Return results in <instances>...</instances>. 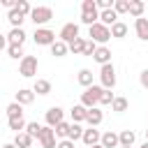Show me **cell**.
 Here are the masks:
<instances>
[{"instance_id": "8d00e7d4", "label": "cell", "mask_w": 148, "mask_h": 148, "mask_svg": "<svg viewBox=\"0 0 148 148\" xmlns=\"http://www.w3.org/2000/svg\"><path fill=\"white\" fill-rule=\"evenodd\" d=\"M69 127H72V125L62 120V123L56 127V136H60V139H67V134H69Z\"/></svg>"}, {"instance_id": "f546056e", "label": "cell", "mask_w": 148, "mask_h": 148, "mask_svg": "<svg viewBox=\"0 0 148 148\" xmlns=\"http://www.w3.org/2000/svg\"><path fill=\"white\" fill-rule=\"evenodd\" d=\"M127 106H130L127 97H116V99H113V104H111V109H113L116 113H123V111H127Z\"/></svg>"}, {"instance_id": "cb8c5ba5", "label": "cell", "mask_w": 148, "mask_h": 148, "mask_svg": "<svg viewBox=\"0 0 148 148\" xmlns=\"http://www.w3.org/2000/svg\"><path fill=\"white\" fill-rule=\"evenodd\" d=\"M143 9H146V5H143L141 0H132V2H130V14H132L134 18H141V16H143Z\"/></svg>"}, {"instance_id": "7a4b0ae2", "label": "cell", "mask_w": 148, "mask_h": 148, "mask_svg": "<svg viewBox=\"0 0 148 148\" xmlns=\"http://www.w3.org/2000/svg\"><path fill=\"white\" fill-rule=\"evenodd\" d=\"M88 35L92 37V42H95V44L104 46V44L111 39V28H106L104 23H95V25H90V28H88Z\"/></svg>"}, {"instance_id": "d6986e66", "label": "cell", "mask_w": 148, "mask_h": 148, "mask_svg": "<svg viewBox=\"0 0 148 148\" xmlns=\"http://www.w3.org/2000/svg\"><path fill=\"white\" fill-rule=\"evenodd\" d=\"M7 125H9V130H14L16 134L25 132V127H28V123H25L23 116H18V118H7Z\"/></svg>"}, {"instance_id": "7bdbcfd3", "label": "cell", "mask_w": 148, "mask_h": 148, "mask_svg": "<svg viewBox=\"0 0 148 148\" xmlns=\"http://www.w3.org/2000/svg\"><path fill=\"white\" fill-rule=\"evenodd\" d=\"M58 148H74V141H69V139H60V141H58Z\"/></svg>"}, {"instance_id": "f35d334b", "label": "cell", "mask_w": 148, "mask_h": 148, "mask_svg": "<svg viewBox=\"0 0 148 148\" xmlns=\"http://www.w3.org/2000/svg\"><path fill=\"white\" fill-rule=\"evenodd\" d=\"M95 51H97V44H95L92 39H88V42H86V49H83V56H90V58H92Z\"/></svg>"}, {"instance_id": "603a6c76", "label": "cell", "mask_w": 148, "mask_h": 148, "mask_svg": "<svg viewBox=\"0 0 148 148\" xmlns=\"http://www.w3.org/2000/svg\"><path fill=\"white\" fill-rule=\"evenodd\" d=\"M76 81H79L83 88L95 86V83H92V72H90V69H81V72H79V76H76Z\"/></svg>"}, {"instance_id": "83f0119b", "label": "cell", "mask_w": 148, "mask_h": 148, "mask_svg": "<svg viewBox=\"0 0 148 148\" xmlns=\"http://www.w3.org/2000/svg\"><path fill=\"white\" fill-rule=\"evenodd\" d=\"M67 51H69V44H65V42H60V39H58V42L51 46V53H53L56 58H62Z\"/></svg>"}, {"instance_id": "f6af8a7d", "label": "cell", "mask_w": 148, "mask_h": 148, "mask_svg": "<svg viewBox=\"0 0 148 148\" xmlns=\"http://www.w3.org/2000/svg\"><path fill=\"white\" fill-rule=\"evenodd\" d=\"M141 148H148V141H143V143H141Z\"/></svg>"}, {"instance_id": "7c38bea8", "label": "cell", "mask_w": 148, "mask_h": 148, "mask_svg": "<svg viewBox=\"0 0 148 148\" xmlns=\"http://www.w3.org/2000/svg\"><path fill=\"white\" fill-rule=\"evenodd\" d=\"M134 30H136V37L148 42V18H134Z\"/></svg>"}, {"instance_id": "2e32d148", "label": "cell", "mask_w": 148, "mask_h": 148, "mask_svg": "<svg viewBox=\"0 0 148 148\" xmlns=\"http://www.w3.org/2000/svg\"><path fill=\"white\" fill-rule=\"evenodd\" d=\"M102 120H104V113L99 111V106H95V109H88V118H86V123H88L90 127H97Z\"/></svg>"}, {"instance_id": "bcb514c9", "label": "cell", "mask_w": 148, "mask_h": 148, "mask_svg": "<svg viewBox=\"0 0 148 148\" xmlns=\"http://www.w3.org/2000/svg\"><path fill=\"white\" fill-rule=\"evenodd\" d=\"M92 148H104V146H102V143H97V146H92Z\"/></svg>"}, {"instance_id": "ee69618b", "label": "cell", "mask_w": 148, "mask_h": 148, "mask_svg": "<svg viewBox=\"0 0 148 148\" xmlns=\"http://www.w3.org/2000/svg\"><path fill=\"white\" fill-rule=\"evenodd\" d=\"M2 148H18V146H16V143H5Z\"/></svg>"}, {"instance_id": "9c48e42d", "label": "cell", "mask_w": 148, "mask_h": 148, "mask_svg": "<svg viewBox=\"0 0 148 148\" xmlns=\"http://www.w3.org/2000/svg\"><path fill=\"white\" fill-rule=\"evenodd\" d=\"M62 118H65V111H62L60 106H51V109L46 111V125L53 127V130L62 123Z\"/></svg>"}, {"instance_id": "ba28073f", "label": "cell", "mask_w": 148, "mask_h": 148, "mask_svg": "<svg viewBox=\"0 0 148 148\" xmlns=\"http://www.w3.org/2000/svg\"><path fill=\"white\" fill-rule=\"evenodd\" d=\"M39 143L42 148H58V141H56V130L53 127H42V134H39Z\"/></svg>"}, {"instance_id": "d4e9b609", "label": "cell", "mask_w": 148, "mask_h": 148, "mask_svg": "<svg viewBox=\"0 0 148 148\" xmlns=\"http://www.w3.org/2000/svg\"><path fill=\"white\" fill-rule=\"evenodd\" d=\"M83 127L79 125V123H72V127H69V134H67V139L69 141H79V139H83Z\"/></svg>"}, {"instance_id": "836d02e7", "label": "cell", "mask_w": 148, "mask_h": 148, "mask_svg": "<svg viewBox=\"0 0 148 148\" xmlns=\"http://www.w3.org/2000/svg\"><path fill=\"white\" fill-rule=\"evenodd\" d=\"M86 42H88V39H83V37H79L76 42H72V44H69V51H72L74 56H79V53H83V49H86Z\"/></svg>"}, {"instance_id": "d6a6232c", "label": "cell", "mask_w": 148, "mask_h": 148, "mask_svg": "<svg viewBox=\"0 0 148 148\" xmlns=\"http://www.w3.org/2000/svg\"><path fill=\"white\" fill-rule=\"evenodd\" d=\"M130 2H132V0H116V2H113L116 14H130Z\"/></svg>"}, {"instance_id": "8fae6325", "label": "cell", "mask_w": 148, "mask_h": 148, "mask_svg": "<svg viewBox=\"0 0 148 148\" xmlns=\"http://www.w3.org/2000/svg\"><path fill=\"white\" fill-rule=\"evenodd\" d=\"M25 32H23V28H12L9 30V35H7V42L9 44H14V46H23V42H25Z\"/></svg>"}, {"instance_id": "7dc6e473", "label": "cell", "mask_w": 148, "mask_h": 148, "mask_svg": "<svg viewBox=\"0 0 148 148\" xmlns=\"http://www.w3.org/2000/svg\"><path fill=\"white\" fill-rule=\"evenodd\" d=\"M146 141H148V130H146Z\"/></svg>"}, {"instance_id": "e575fe53", "label": "cell", "mask_w": 148, "mask_h": 148, "mask_svg": "<svg viewBox=\"0 0 148 148\" xmlns=\"http://www.w3.org/2000/svg\"><path fill=\"white\" fill-rule=\"evenodd\" d=\"M25 132H28V134H30L32 139H39V134H42V125L32 120V123H28V127H25Z\"/></svg>"}, {"instance_id": "ab89813d", "label": "cell", "mask_w": 148, "mask_h": 148, "mask_svg": "<svg viewBox=\"0 0 148 148\" xmlns=\"http://www.w3.org/2000/svg\"><path fill=\"white\" fill-rule=\"evenodd\" d=\"M113 99H116V95L111 90H104L102 97H99V104H113Z\"/></svg>"}, {"instance_id": "1f68e13d", "label": "cell", "mask_w": 148, "mask_h": 148, "mask_svg": "<svg viewBox=\"0 0 148 148\" xmlns=\"http://www.w3.org/2000/svg\"><path fill=\"white\" fill-rule=\"evenodd\" d=\"M18 116H23V106L18 102H12L7 106V118H18Z\"/></svg>"}, {"instance_id": "ac0fdd59", "label": "cell", "mask_w": 148, "mask_h": 148, "mask_svg": "<svg viewBox=\"0 0 148 148\" xmlns=\"http://www.w3.org/2000/svg\"><path fill=\"white\" fill-rule=\"evenodd\" d=\"M69 113H72V120H74V123H83V120L88 118V109H86L83 104H74Z\"/></svg>"}, {"instance_id": "44dd1931", "label": "cell", "mask_w": 148, "mask_h": 148, "mask_svg": "<svg viewBox=\"0 0 148 148\" xmlns=\"http://www.w3.org/2000/svg\"><path fill=\"white\" fill-rule=\"evenodd\" d=\"M32 90H35L37 95H49V92H51V81H46V79H37L35 86H32Z\"/></svg>"}, {"instance_id": "3957f363", "label": "cell", "mask_w": 148, "mask_h": 148, "mask_svg": "<svg viewBox=\"0 0 148 148\" xmlns=\"http://www.w3.org/2000/svg\"><path fill=\"white\" fill-rule=\"evenodd\" d=\"M99 81H102V88L104 90H111L116 86V67H113V62L99 67Z\"/></svg>"}, {"instance_id": "4316f807", "label": "cell", "mask_w": 148, "mask_h": 148, "mask_svg": "<svg viewBox=\"0 0 148 148\" xmlns=\"http://www.w3.org/2000/svg\"><path fill=\"white\" fill-rule=\"evenodd\" d=\"M127 35V25L123 23V21H118L116 25H111V37H116V39H123Z\"/></svg>"}, {"instance_id": "5b68a950", "label": "cell", "mask_w": 148, "mask_h": 148, "mask_svg": "<svg viewBox=\"0 0 148 148\" xmlns=\"http://www.w3.org/2000/svg\"><path fill=\"white\" fill-rule=\"evenodd\" d=\"M37 67H39L37 58H35V56H25V58L18 62V74H21V76H25V79H30V76H35V74H37Z\"/></svg>"}, {"instance_id": "8992f818", "label": "cell", "mask_w": 148, "mask_h": 148, "mask_svg": "<svg viewBox=\"0 0 148 148\" xmlns=\"http://www.w3.org/2000/svg\"><path fill=\"white\" fill-rule=\"evenodd\" d=\"M53 18V9L51 7H32V14H30V21L35 25H44Z\"/></svg>"}, {"instance_id": "30bf717a", "label": "cell", "mask_w": 148, "mask_h": 148, "mask_svg": "<svg viewBox=\"0 0 148 148\" xmlns=\"http://www.w3.org/2000/svg\"><path fill=\"white\" fill-rule=\"evenodd\" d=\"M88 148H92V146H97V143H102V134H99V130H95V127H88L86 132H83V139H81Z\"/></svg>"}, {"instance_id": "9a60e30c", "label": "cell", "mask_w": 148, "mask_h": 148, "mask_svg": "<svg viewBox=\"0 0 148 148\" xmlns=\"http://www.w3.org/2000/svg\"><path fill=\"white\" fill-rule=\"evenodd\" d=\"M92 60H95V62H99V65H109V62H111V51H109L106 46H97V51H95Z\"/></svg>"}, {"instance_id": "b9f144b4", "label": "cell", "mask_w": 148, "mask_h": 148, "mask_svg": "<svg viewBox=\"0 0 148 148\" xmlns=\"http://www.w3.org/2000/svg\"><path fill=\"white\" fill-rule=\"evenodd\" d=\"M139 83H141L143 88H148V69H143V72L139 74Z\"/></svg>"}, {"instance_id": "74e56055", "label": "cell", "mask_w": 148, "mask_h": 148, "mask_svg": "<svg viewBox=\"0 0 148 148\" xmlns=\"http://www.w3.org/2000/svg\"><path fill=\"white\" fill-rule=\"evenodd\" d=\"M97 9V0H83L81 2V12H95Z\"/></svg>"}, {"instance_id": "277c9868", "label": "cell", "mask_w": 148, "mask_h": 148, "mask_svg": "<svg viewBox=\"0 0 148 148\" xmlns=\"http://www.w3.org/2000/svg\"><path fill=\"white\" fill-rule=\"evenodd\" d=\"M32 39H35V44H39V46H53V44L58 42V39H56V32L49 30V28H35Z\"/></svg>"}, {"instance_id": "e0dca14e", "label": "cell", "mask_w": 148, "mask_h": 148, "mask_svg": "<svg viewBox=\"0 0 148 148\" xmlns=\"http://www.w3.org/2000/svg\"><path fill=\"white\" fill-rule=\"evenodd\" d=\"M32 99H35V90L21 88V90L16 92V102H18L21 106H25V104H32Z\"/></svg>"}, {"instance_id": "484cf974", "label": "cell", "mask_w": 148, "mask_h": 148, "mask_svg": "<svg viewBox=\"0 0 148 148\" xmlns=\"http://www.w3.org/2000/svg\"><path fill=\"white\" fill-rule=\"evenodd\" d=\"M118 136H120V146L123 148H132V143H134V132L132 130H123Z\"/></svg>"}, {"instance_id": "ffe728a7", "label": "cell", "mask_w": 148, "mask_h": 148, "mask_svg": "<svg viewBox=\"0 0 148 148\" xmlns=\"http://www.w3.org/2000/svg\"><path fill=\"white\" fill-rule=\"evenodd\" d=\"M81 23H86L88 28L95 25V23H99V12L97 9L95 12H81Z\"/></svg>"}, {"instance_id": "4dcf8cb0", "label": "cell", "mask_w": 148, "mask_h": 148, "mask_svg": "<svg viewBox=\"0 0 148 148\" xmlns=\"http://www.w3.org/2000/svg\"><path fill=\"white\" fill-rule=\"evenodd\" d=\"M7 56L9 58H14V60H23L25 56H23V46H14V44H7Z\"/></svg>"}, {"instance_id": "60d3db41", "label": "cell", "mask_w": 148, "mask_h": 148, "mask_svg": "<svg viewBox=\"0 0 148 148\" xmlns=\"http://www.w3.org/2000/svg\"><path fill=\"white\" fill-rule=\"evenodd\" d=\"M97 9H102V12L104 9H113V2L111 0H97Z\"/></svg>"}, {"instance_id": "7402d4cb", "label": "cell", "mask_w": 148, "mask_h": 148, "mask_svg": "<svg viewBox=\"0 0 148 148\" xmlns=\"http://www.w3.org/2000/svg\"><path fill=\"white\" fill-rule=\"evenodd\" d=\"M7 21L12 23V28H21V23L25 21V16H23V14L18 12V9H12V12L7 14Z\"/></svg>"}, {"instance_id": "d590c367", "label": "cell", "mask_w": 148, "mask_h": 148, "mask_svg": "<svg viewBox=\"0 0 148 148\" xmlns=\"http://www.w3.org/2000/svg\"><path fill=\"white\" fill-rule=\"evenodd\" d=\"M16 9H18L23 16H30V14H32V7H30L28 0H18V2H16Z\"/></svg>"}, {"instance_id": "f1b7e54d", "label": "cell", "mask_w": 148, "mask_h": 148, "mask_svg": "<svg viewBox=\"0 0 148 148\" xmlns=\"http://www.w3.org/2000/svg\"><path fill=\"white\" fill-rule=\"evenodd\" d=\"M14 143H16L18 148H30V143H32V136H30L28 132H21V134H16Z\"/></svg>"}, {"instance_id": "c3c4849f", "label": "cell", "mask_w": 148, "mask_h": 148, "mask_svg": "<svg viewBox=\"0 0 148 148\" xmlns=\"http://www.w3.org/2000/svg\"><path fill=\"white\" fill-rule=\"evenodd\" d=\"M120 148H123V146H120Z\"/></svg>"}, {"instance_id": "5bb4252c", "label": "cell", "mask_w": 148, "mask_h": 148, "mask_svg": "<svg viewBox=\"0 0 148 148\" xmlns=\"http://www.w3.org/2000/svg\"><path fill=\"white\" fill-rule=\"evenodd\" d=\"M102 146L104 148H120V136L116 132H104L102 134Z\"/></svg>"}, {"instance_id": "6da1fadb", "label": "cell", "mask_w": 148, "mask_h": 148, "mask_svg": "<svg viewBox=\"0 0 148 148\" xmlns=\"http://www.w3.org/2000/svg\"><path fill=\"white\" fill-rule=\"evenodd\" d=\"M102 92H104L102 86H90V88H86V92H81V104H83L86 109H95V106L99 104Z\"/></svg>"}, {"instance_id": "4fadbf2b", "label": "cell", "mask_w": 148, "mask_h": 148, "mask_svg": "<svg viewBox=\"0 0 148 148\" xmlns=\"http://www.w3.org/2000/svg\"><path fill=\"white\" fill-rule=\"evenodd\" d=\"M99 23H104L106 28L116 25V23H118V14H116V9H104V12H99Z\"/></svg>"}, {"instance_id": "52a82bcc", "label": "cell", "mask_w": 148, "mask_h": 148, "mask_svg": "<svg viewBox=\"0 0 148 148\" xmlns=\"http://www.w3.org/2000/svg\"><path fill=\"white\" fill-rule=\"evenodd\" d=\"M60 42H65V44H72V42H76L79 39V23H65L62 28H60Z\"/></svg>"}]
</instances>
